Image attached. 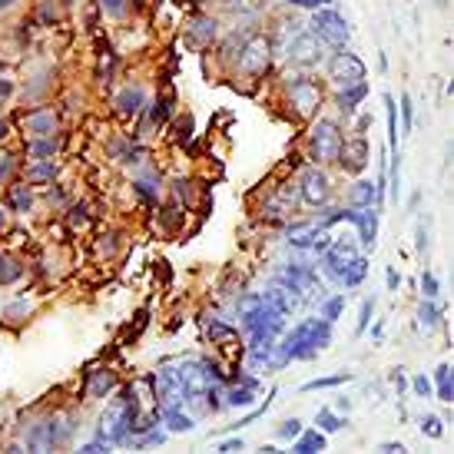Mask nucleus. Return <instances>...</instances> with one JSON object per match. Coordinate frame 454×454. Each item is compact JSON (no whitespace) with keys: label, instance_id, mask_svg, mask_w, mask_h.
<instances>
[{"label":"nucleus","instance_id":"nucleus-23","mask_svg":"<svg viewBox=\"0 0 454 454\" xmlns=\"http://www.w3.org/2000/svg\"><path fill=\"white\" fill-rule=\"evenodd\" d=\"M315 425H318V431H325V434H335V431H341L348 421L345 418H339L335 411H328V408H322L315 415Z\"/></svg>","mask_w":454,"mask_h":454},{"label":"nucleus","instance_id":"nucleus-16","mask_svg":"<svg viewBox=\"0 0 454 454\" xmlns=\"http://www.w3.org/2000/svg\"><path fill=\"white\" fill-rule=\"evenodd\" d=\"M292 451L295 454H315V451H325V431H305L295 438L292 444Z\"/></svg>","mask_w":454,"mask_h":454},{"label":"nucleus","instance_id":"nucleus-46","mask_svg":"<svg viewBox=\"0 0 454 454\" xmlns=\"http://www.w3.org/2000/svg\"><path fill=\"white\" fill-rule=\"evenodd\" d=\"M391 381H395V388H398V391L404 388V375H402V371H395V375H391Z\"/></svg>","mask_w":454,"mask_h":454},{"label":"nucleus","instance_id":"nucleus-39","mask_svg":"<svg viewBox=\"0 0 454 454\" xmlns=\"http://www.w3.org/2000/svg\"><path fill=\"white\" fill-rule=\"evenodd\" d=\"M166 106H169V103H152V123H163L166 116H169V110H166Z\"/></svg>","mask_w":454,"mask_h":454},{"label":"nucleus","instance_id":"nucleus-42","mask_svg":"<svg viewBox=\"0 0 454 454\" xmlns=\"http://www.w3.org/2000/svg\"><path fill=\"white\" fill-rule=\"evenodd\" d=\"M246 444H242V438H229V441L219 444V451H242Z\"/></svg>","mask_w":454,"mask_h":454},{"label":"nucleus","instance_id":"nucleus-41","mask_svg":"<svg viewBox=\"0 0 454 454\" xmlns=\"http://www.w3.org/2000/svg\"><path fill=\"white\" fill-rule=\"evenodd\" d=\"M378 451H381V454H402V451H404V444H402V441H385V444H378Z\"/></svg>","mask_w":454,"mask_h":454},{"label":"nucleus","instance_id":"nucleus-37","mask_svg":"<svg viewBox=\"0 0 454 454\" xmlns=\"http://www.w3.org/2000/svg\"><path fill=\"white\" fill-rule=\"evenodd\" d=\"M411 388H415L418 398H431V381L425 378V375H418V378H411Z\"/></svg>","mask_w":454,"mask_h":454},{"label":"nucleus","instance_id":"nucleus-21","mask_svg":"<svg viewBox=\"0 0 454 454\" xmlns=\"http://www.w3.org/2000/svg\"><path fill=\"white\" fill-rule=\"evenodd\" d=\"M190 34L199 40V43H213L215 40V20H209V17H196V20L190 24Z\"/></svg>","mask_w":454,"mask_h":454},{"label":"nucleus","instance_id":"nucleus-28","mask_svg":"<svg viewBox=\"0 0 454 454\" xmlns=\"http://www.w3.org/2000/svg\"><path fill=\"white\" fill-rule=\"evenodd\" d=\"M30 202H34V196H30V190H27V186H13V190H10V206L17 209V213H27V209H30Z\"/></svg>","mask_w":454,"mask_h":454},{"label":"nucleus","instance_id":"nucleus-14","mask_svg":"<svg viewBox=\"0 0 454 454\" xmlns=\"http://www.w3.org/2000/svg\"><path fill=\"white\" fill-rule=\"evenodd\" d=\"M113 388H116V375L110 368H100V371H93L87 381V398H106Z\"/></svg>","mask_w":454,"mask_h":454},{"label":"nucleus","instance_id":"nucleus-5","mask_svg":"<svg viewBox=\"0 0 454 454\" xmlns=\"http://www.w3.org/2000/svg\"><path fill=\"white\" fill-rule=\"evenodd\" d=\"M328 76L339 83V87H355V83H365V60L355 57L352 50H339L328 60Z\"/></svg>","mask_w":454,"mask_h":454},{"label":"nucleus","instance_id":"nucleus-27","mask_svg":"<svg viewBox=\"0 0 454 454\" xmlns=\"http://www.w3.org/2000/svg\"><path fill=\"white\" fill-rule=\"evenodd\" d=\"M57 146H60V139H53V136H47V139H30V156H53L57 152Z\"/></svg>","mask_w":454,"mask_h":454},{"label":"nucleus","instance_id":"nucleus-17","mask_svg":"<svg viewBox=\"0 0 454 454\" xmlns=\"http://www.w3.org/2000/svg\"><path fill=\"white\" fill-rule=\"evenodd\" d=\"M163 418L169 431H192L196 428V418L192 415H183V404H163Z\"/></svg>","mask_w":454,"mask_h":454},{"label":"nucleus","instance_id":"nucleus-34","mask_svg":"<svg viewBox=\"0 0 454 454\" xmlns=\"http://www.w3.org/2000/svg\"><path fill=\"white\" fill-rule=\"evenodd\" d=\"M57 176V163H34L30 166V179H53Z\"/></svg>","mask_w":454,"mask_h":454},{"label":"nucleus","instance_id":"nucleus-7","mask_svg":"<svg viewBox=\"0 0 454 454\" xmlns=\"http://www.w3.org/2000/svg\"><path fill=\"white\" fill-rule=\"evenodd\" d=\"M328 196H332V183H328L325 169L305 166L302 176H299V199L308 202V206H325Z\"/></svg>","mask_w":454,"mask_h":454},{"label":"nucleus","instance_id":"nucleus-19","mask_svg":"<svg viewBox=\"0 0 454 454\" xmlns=\"http://www.w3.org/2000/svg\"><path fill=\"white\" fill-rule=\"evenodd\" d=\"M352 206L355 209H368V206H378V192L368 179H358L352 186Z\"/></svg>","mask_w":454,"mask_h":454},{"label":"nucleus","instance_id":"nucleus-13","mask_svg":"<svg viewBox=\"0 0 454 454\" xmlns=\"http://www.w3.org/2000/svg\"><path fill=\"white\" fill-rule=\"evenodd\" d=\"M27 129H30L34 136H53V133H57V113L47 110V106L27 113Z\"/></svg>","mask_w":454,"mask_h":454},{"label":"nucleus","instance_id":"nucleus-18","mask_svg":"<svg viewBox=\"0 0 454 454\" xmlns=\"http://www.w3.org/2000/svg\"><path fill=\"white\" fill-rule=\"evenodd\" d=\"M368 97V87L365 83H355V87H341L339 93V110L341 113H355L358 110V103Z\"/></svg>","mask_w":454,"mask_h":454},{"label":"nucleus","instance_id":"nucleus-47","mask_svg":"<svg viewBox=\"0 0 454 454\" xmlns=\"http://www.w3.org/2000/svg\"><path fill=\"white\" fill-rule=\"evenodd\" d=\"M7 93H10V83H7V80H3V83H0V100H3V97H7Z\"/></svg>","mask_w":454,"mask_h":454},{"label":"nucleus","instance_id":"nucleus-15","mask_svg":"<svg viewBox=\"0 0 454 454\" xmlns=\"http://www.w3.org/2000/svg\"><path fill=\"white\" fill-rule=\"evenodd\" d=\"M143 103H146V93L139 87H127L120 97H116V110L123 116H133V113H139L143 110Z\"/></svg>","mask_w":454,"mask_h":454},{"label":"nucleus","instance_id":"nucleus-11","mask_svg":"<svg viewBox=\"0 0 454 454\" xmlns=\"http://www.w3.org/2000/svg\"><path fill=\"white\" fill-rule=\"evenodd\" d=\"M339 163L345 166V173H362L368 166V143L362 136L345 139V143H341V152H339Z\"/></svg>","mask_w":454,"mask_h":454},{"label":"nucleus","instance_id":"nucleus-12","mask_svg":"<svg viewBox=\"0 0 454 454\" xmlns=\"http://www.w3.org/2000/svg\"><path fill=\"white\" fill-rule=\"evenodd\" d=\"M368 276V259L365 255H348L345 259V265H341V278L339 285H345V289H355V285H362V278Z\"/></svg>","mask_w":454,"mask_h":454},{"label":"nucleus","instance_id":"nucleus-2","mask_svg":"<svg viewBox=\"0 0 454 454\" xmlns=\"http://www.w3.org/2000/svg\"><path fill=\"white\" fill-rule=\"evenodd\" d=\"M312 37L322 43V47H332V50H345V43L352 37V30H348V20L341 17L339 10H332V7H322V10L312 13Z\"/></svg>","mask_w":454,"mask_h":454},{"label":"nucleus","instance_id":"nucleus-20","mask_svg":"<svg viewBox=\"0 0 454 454\" xmlns=\"http://www.w3.org/2000/svg\"><path fill=\"white\" fill-rule=\"evenodd\" d=\"M381 103H385V116H388V150L398 152V106H395V97H391V93H385Z\"/></svg>","mask_w":454,"mask_h":454},{"label":"nucleus","instance_id":"nucleus-10","mask_svg":"<svg viewBox=\"0 0 454 454\" xmlns=\"http://www.w3.org/2000/svg\"><path fill=\"white\" fill-rule=\"evenodd\" d=\"M285 53H289V64H295V66H315L322 60V43L312 34H299L289 43Z\"/></svg>","mask_w":454,"mask_h":454},{"label":"nucleus","instance_id":"nucleus-9","mask_svg":"<svg viewBox=\"0 0 454 454\" xmlns=\"http://www.w3.org/2000/svg\"><path fill=\"white\" fill-rule=\"evenodd\" d=\"M289 97H292V106L305 116L315 113V106L322 103V93H318V87L308 76H289Z\"/></svg>","mask_w":454,"mask_h":454},{"label":"nucleus","instance_id":"nucleus-49","mask_svg":"<svg viewBox=\"0 0 454 454\" xmlns=\"http://www.w3.org/2000/svg\"><path fill=\"white\" fill-rule=\"evenodd\" d=\"M7 136V123H3V120H0V139Z\"/></svg>","mask_w":454,"mask_h":454},{"label":"nucleus","instance_id":"nucleus-35","mask_svg":"<svg viewBox=\"0 0 454 454\" xmlns=\"http://www.w3.org/2000/svg\"><path fill=\"white\" fill-rule=\"evenodd\" d=\"M100 7L110 13V17H123V13H127V0H100Z\"/></svg>","mask_w":454,"mask_h":454},{"label":"nucleus","instance_id":"nucleus-25","mask_svg":"<svg viewBox=\"0 0 454 454\" xmlns=\"http://www.w3.org/2000/svg\"><path fill=\"white\" fill-rule=\"evenodd\" d=\"M253 404V388H229L226 391V408H249Z\"/></svg>","mask_w":454,"mask_h":454},{"label":"nucleus","instance_id":"nucleus-33","mask_svg":"<svg viewBox=\"0 0 454 454\" xmlns=\"http://www.w3.org/2000/svg\"><path fill=\"white\" fill-rule=\"evenodd\" d=\"M421 292H425V299H438L441 295V285H438V278L431 272H421Z\"/></svg>","mask_w":454,"mask_h":454},{"label":"nucleus","instance_id":"nucleus-22","mask_svg":"<svg viewBox=\"0 0 454 454\" xmlns=\"http://www.w3.org/2000/svg\"><path fill=\"white\" fill-rule=\"evenodd\" d=\"M355 375L352 371H339V375H325V378H312L305 381L302 391H318V388H335V385H345V381H352Z\"/></svg>","mask_w":454,"mask_h":454},{"label":"nucleus","instance_id":"nucleus-31","mask_svg":"<svg viewBox=\"0 0 454 454\" xmlns=\"http://www.w3.org/2000/svg\"><path fill=\"white\" fill-rule=\"evenodd\" d=\"M302 434V421L299 418H289V421H282V428H278V438H285V441H295Z\"/></svg>","mask_w":454,"mask_h":454},{"label":"nucleus","instance_id":"nucleus-50","mask_svg":"<svg viewBox=\"0 0 454 454\" xmlns=\"http://www.w3.org/2000/svg\"><path fill=\"white\" fill-rule=\"evenodd\" d=\"M3 222H7V215H3V209H0V226H3Z\"/></svg>","mask_w":454,"mask_h":454},{"label":"nucleus","instance_id":"nucleus-24","mask_svg":"<svg viewBox=\"0 0 454 454\" xmlns=\"http://www.w3.org/2000/svg\"><path fill=\"white\" fill-rule=\"evenodd\" d=\"M418 322H421V328H434L438 322H441V308L434 305V299H425V302H421V308H418Z\"/></svg>","mask_w":454,"mask_h":454},{"label":"nucleus","instance_id":"nucleus-32","mask_svg":"<svg viewBox=\"0 0 454 454\" xmlns=\"http://www.w3.org/2000/svg\"><path fill=\"white\" fill-rule=\"evenodd\" d=\"M371 315H375V299H365V302H362V312H358V325H355V332H358V335L368 328Z\"/></svg>","mask_w":454,"mask_h":454},{"label":"nucleus","instance_id":"nucleus-3","mask_svg":"<svg viewBox=\"0 0 454 454\" xmlns=\"http://www.w3.org/2000/svg\"><path fill=\"white\" fill-rule=\"evenodd\" d=\"M73 434V418L57 415V418H43L37 425H30L27 431V448L30 451H50V448H60Z\"/></svg>","mask_w":454,"mask_h":454},{"label":"nucleus","instance_id":"nucleus-6","mask_svg":"<svg viewBox=\"0 0 454 454\" xmlns=\"http://www.w3.org/2000/svg\"><path fill=\"white\" fill-rule=\"evenodd\" d=\"M269 57H272V43H269L262 34H253V37L242 43V50H239V70H242V73H249V76L265 73Z\"/></svg>","mask_w":454,"mask_h":454},{"label":"nucleus","instance_id":"nucleus-8","mask_svg":"<svg viewBox=\"0 0 454 454\" xmlns=\"http://www.w3.org/2000/svg\"><path fill=\"white\" fill-rule=\"evenodd\" d=\"M341 222H352L358 226V239L362 246H375L378 239V209L375 206H368V209H341Z\"/></svg>","mask_w":454,"mask_h":454},{"label":"nucleus","instance_id":"nucleus-26","mask_svg":"<svg viewBox=\"0 0 454 454\" xmlns=\"http://www.w3.org/2000/svg\"><path fill=\"white\" fill-rule=\"evenodd\" d=\"M20 278V265L13 262L10 255L0 253V285H10V282H17Z\"/></svg>","mask_w":454,"mask_h":454},{"label":"nucleus","instance_id":"nucleus-36","mask_svg":"<svg viewBox=\"0 0 454 454\" xmlns=\"http://www.w3.org/2000/svg\"><path fill=\"white\" fill-rule=\"evenodd\" d=\"M402 120H404V133H411V120H415V110H411V97H408V93L402 97Z\"/></svg>","mask_w":454,"mask_h":454},{"label":"nucleus","instance_id":"nucleus-45","mask_svg":"<svg viewBox=\"0 0 454 454\" xmlns=\"http://www.w3.org/2000/svg\"><path fill=\"white\" fill-rule=\"evenodd\" d=\"M87 222V215H83V209H73V226H83Z\"/></svg>","mask_w":454,"mask_h":454},{"label":"nucleus","instance_id":"nucleus-30","mask_svg":"<svg viewBox=\"0 0 454 454\" xmlns=\"http://www.w3.org/2000/svg\"><path fill=\"white\" fill-rule=\"evenodd\" d=\"M421 434H428V438H441V434H444L441 418H438V415H425V418H421Z\"/></svg>","mask_w":454,"mask_h":454},{"label":"nucleus","instance_id":"nucleus-48","mask_svg":"<svg viewBox=\"0 0 454 454\" xmlns=\"http://www.w3.org/2000/svg\"><path fill=\"white\" fill-rule=\"evenodd\" d=\"M13 7V0H0V10H10Z\"/></svg>","mask_w":454,"mask_h":454},{"label":"nucleus","instance_id":"nucleus-44","mask_svg":"<svg viewBox=\"0 0 454 454\" xmlns=\"http://www.w3.org/2000/svg\"><path fill=\"white\" fill-rule=\"evenodd\" d=\"M229 332H232V328L219 325V322H213V325H209V335H213V339H222V335H229Z\"/></svg>","mask_w":454,"mask_h":454},{"label":"nucleus","instance_id":"nucleus-40","mask_svg":"<svg viewBox=\"0 0 454 454\" xmlns=\"http://www.w3.org/2000/svg\"><path fill=\"white\" fill-rule=\"evenodd\" d=\"M163 441H166L163 431H150V434H143V438H139V444H163Z\"/></svg>","mask_w":454,"mask_h":454},{"label":"nucleus","instance_id":"nucleus-4","mask_svg":"<svg viewBox=\"0 0 454 454\" xmlns=\"http://www.w3.org/2000/svg\"><path fill=\"white\" fill-rule=\"evenodd\" d=\"M312 156H315L318 163H332V159H339L341 152V143H345V136H341V129L335 120H318L315 127H312Z\"/></svg>","mask_w":454,"mask_h":454},{"label":"nucleus","instance_id":"nucleus-38","mask_svg":"<svg viewBox=\"0 0 454 454\" xmlns=\"http://www.w3.org/2000/svg\"><path fill=\"white\" fill-rule=\"evenodd\" d=\"M451 398H454V381L451 378L438 381V402H451Z\"/></svg>","mask_w":454,"mask_h":454},{"label":"nucleus","instance_id":"nucleus-29","mask_svg":"<svg viewBox=\"0 0 454 454\" xmlns=\"http://www.w3.org/2000/svg\"><path fill=\"white\" fill-rule=\"evenodd\" d=\"M341 312H345V295H332V299L322 305V318H325V322H335Z\"/></svg>","mask_w":454,"mask_h":454},{"label":"nucleus","instance_id":"nucleus-43","mask_svg":"<svg viewBox=\"0 0 454 454\" xmlns=\"http://www.w3.org/2000/svg\"><path fill=\"white\" fill-rule=\"evenodd\" d=\"M385 282H388L391 292H398V285H402V276H398L395 269H388V272H385Z\"/></svg>","mask_w":454,"mask_h":454},{"label":"nucleus","instance_id":"nucleus-1","mask_svg":"<svg viewBox=\"0 0 454 454\" xmlns=\"http://www.w3.org/2000/svg\"><path fill=\"white\" fill-rule=\"evenodd\" d=\"M325 345H332V322H325V318H305V322H299V325L285 335V341L278 345V355L272 358V365L282 368L285 362H292V358L308 362V358H315Z\"/></svg>","mask_w":454,"mask_h":454}]
</instances>
